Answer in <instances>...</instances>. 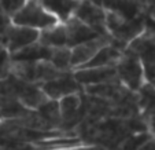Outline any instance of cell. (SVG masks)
Wrapping results in <instances>:
<instances>
[{
    "label": "cell",
    "instance_id": "obj_15",
    "mask_svg": "<svg viewBox=\"0 0 155 150\" xmlns=\"http://www.w3.org/2000/svg\"><path fill=\"white\" fill-rule=\"evenodd\" d=\"M38 43L48 48L68 47V36H66L64 25L56 24L55 26L41 30L40 36H38Z\"/></svg>",
    "mask_w": 155,
    "mask_h": 150
},
{
    "label": "cell",
    "instance_id": "obj_12",
    "mask_svg": "<svg viewBox=\"0 0 155 150\" xmlns=\"http://www.w3.org/2000/svg\"><path fill=\"white\" fill-rule=\"evenodd\" d=\"M64 29H66V36H68V47L73 48L78 44H82L85 41H89L92 39H96L102 36V33L96 32L95 29L89 28L88 25L82 24L77 18L71 17L64 22Z\"/></svg>",
    "mask_w": 155,
    "mask_h": 150
},
{
    "label": "cell",
    "instance_id": "obj_3",
    "mask_svg": "<svg viewBox=\"0 0 155 150\" xmlns=\"http://www.w3.org/2000/svg\"><path fill=\"white\" fill-rule=\"evenodd\" d=\"M115 70L121 84L132 92H137L144 83H147L140 59L135 51L129 47L124 50L122 55L115 65Z\"/></svg>",
    "mask_w": 155,
    "mask_h": 150
},
{
    "label": "cell",
    "instance_id": "obj_10",
    "mask_svg": "<svg viewBox=\"0 0 155 150\" xmlns=\"http://www.w3.org/2000/svg\"><path fill=\"white\" fill-rule=\"evenodd\" d=\"M113 41L110 35H102L96 39H92L89 41H85L82 44H78L76 47L70 48V55H71V68L78 69L84 66L97 51L106 44H110Z\"/></svg>",
    "mask_w": 155,
    "mask_h": 150
},
{
    "label": "cell",
    "instance_id": "obj_9",
    "mask_svg": "<svg viewBox=\"0 0 155 150\" xmlns=\"http://www.w3.org/2000/svg\"><path fill=\"white\" fill-rule=\"evenodd\" d=\"M136 99L140 116L147 124V130L155 138V87L151 83H144L136 92Z\"/></svg>",
    "mask_w": 155,
    "mask_h": 150
},
{
    "label": "cell",
    "instance_id": "obj_18",
    "mask_svg": "<svg viewBox=\"0 0 155 150\" xmlns=\"http://www.w3.org/2000/svg\"><path fill=\"white\" fill-rule=\"evenodd\" d=\"M11 54L8 53V50L3 43H0V80L6 79L11 74Z\"/></svg>",
    "mask_w": 155,
    "mask_h": 150
},
{
    "label": "cell",
    "instance_id": "obj_8",
    "mask_svg": "<svg viewBox=\"0 0 155 150\" xmlns=\"http://www.w3.org/2000/svg\"><path fill=\"white\" fill-rule=\"evenodd\" d=\"M61 127H76L85 117V107L81 94H71L58 101Z\"/></svg>",
    "mask_w": 155,
    "mask_h": 150
},
{
    "label": "cell",
    "instance_id": "obj_2",
    "mask_svg": "<svg viewBox=\"0 0 155 150\" xmlns=\"http://www.w3.org/2000/svg\"><path fill=\"white\" fill-rule=\"evenodd\" d=\"M11 24L41 32L61 22L44 9L38 0H26L22 9L11 17Z\"/></svg>",
    "mask_w": 155,
    "mask_h": 150
},
{
    "label": "cell",
    "instance_id": "obj_20",
    "mask_svg": "<svg viewBox=\"0 0 155 150\" xmlns=\"http://www.w3.org/2000/svg\"><path fill=\"white\" fill-rule=\"evenodd\" d=\"M151 84H152V85H154V87H155V80H154V81H152V83H151Z\"/></svg>",
    "mask_w": 155,
    "mask_h": 150
},
{
    "label": "cell",
    "instance_id": "obj_19",
    "mask_svg": "<svg viewBox=\"0 0 155 150\" xmlns=\"http://www.w3.org/2000/svg\"><path fill=\"white\" fill-rule=\"evenodd\" d=\"M26 0H0V11L8 15L10 18L22 9Z\"/></svg>",
    "mask_w": 155,
    "mask_h": 150
},
{
    "label": "cell",
    "instance_id": "obj_11",
    "mask_svg": "<svg viewBox=\"0 0 155 150\" xmlns=\"http://www.w3.org/2000/svg\"><path fill=\"white\" fill-rule=\"evenodd\" d=\"M73 76L76 81L80 84L82 90L87 87L97 85L102 83L110 81L117 77L115 66H107V68H80L74 69Z\"/></svg>",
    "mask_w": 155,
    "mask_h": 150
},
{
    "label": "cell",
    "instance_id": "obj_17",
    "mask_svg": "<svg viewBox=\"0 0 155 150\" xmlns=\"http://www.w3.org/2000/svg\"><path fill=\"white\" fill-rule=\"evenodd\" d=\"M151 138H152V135L148 132V131H146V132L132 134V135L126 136V138L121 142L120 146L117 147V150H139Z\"/></svg>",
    "mask_w": 155,
    "mask_h": 150
},
{
    "label": "cell",
    "instance_id": "obj_14",
    "mask_svg": "<svg viewBox=\"0 0 155 150\" xmlns=\"http://www.w3.org/2000/svg\"><path fill=\"white\" fill-rule=\"evenodd\" d=\"M51 50L52 48L45 47L37 41L24 50L11 54V62L14 63H18V62H48L51 56Z\"/></svg>",
    "mask_w": 155,
    "mask_h": 150
},
{
    "label": "cell",
    "instance_id": "obj_5",
    "mask_svg": "<svg viewBox=\"0 0 155 150\" xmlns=\"http://www.w3.org/2000/svg\"><path fill=\"white\" fill-rule=\"evenodd\" d=\"M38 36H40L38 30L11 24L8 26V29L6 30V33L2 36L0 43H3L6 46V48L8 50L10 54H15L18 51L37 43Z\"/></svg>",
    "mask_w": 155,
    "mask_h": 150
},
{
    "label": "cell",
    "instance_id": "obj_6",
    "mask_svg": "<svg viewBox=\"0 0 155 150\" xmlns=\"http://www.w3.org/2000/svg\"><path fill=\"white\" fill-rule=\"evenodd\" d=\"M40 88L48 99L54 101H59L61 98L71 94H81L82 91L80 84L74 79L73 70L68 72V73H62L61 76L55 77V79L40 84Z\"/></svg>",
    "mask_w": 155,
    "mask_h": 150
},
{
    "label": "cell",
    "instance_id": "obj_7",
    "mask_svg": "<svg viewBox=\"0 0 155 150\" xmlns=\"http://www.w3.org/2000/svg\"><path fill=\"white\" fill-rule=\"evenodd\" d=\"M74 18L81 21L102 35H108L106 30V10L94 4L91 0H80L78 7L73 14Z\"/></svg>",
    "mask_w": 155,
    "mask_h": 150
},
{
    "label": "cell",
    "instance_id": "obj_13",
    "mask_svg": "<svg viewBox=\"0 0 155 150\" xmlns=\"http://www.w3.org/2000/svg\"><path fill=\"white\" fill-rule=\"evenodd\" d=\"M38 2L61 24H64L66 21L73 17L80 3V0H38Z\"/></svg>",
    "mask_w": 155,
    "mask_h": 150
},
{
    "label": "cell",
    "instance_id": "obj_4",
    "mask_svg": "<svg viewBox=\"0 0 155 150\" xmlns=\"http://www.w3.org/2000/svg\"><path fill=\"white\" fill-rule=\"evenodd\" d=\"M128 47L135 51L140 59L146 81L152 83L155 80V32L144 30Z\"/></svg>",
    "mask_w": 155,
    "mask_h": 150
},
{
    "label": "cell",
    "instance_id": "obj_1",
    "mask_svg": "<svg viewBox=\"0 0 155 150\" xmlns=\"http://www.w3.org/2000/svg\"><path fill=\"white\" fill-rule=\"evenodd\" d=\"M106 30L118 44L128 47L144 32V14L133 19H124L114 12L106 11Z\"/></svg>",
    "mask_w": 155,
    "mask_h": 150
},
{
    "label": "cell",
    "instance_id": "obj_16",
    "mask_svg": "<svg viewBox=\"0 0 155 150\" xmlns=\"http://www.w3.org/2000/svg\"><path fill=\"white\" fill-rule=\"evenodd\" d=\"M56 70L61 73H68L71 72V55H70V48L69 47H62V48H52L51 50V56L48 61Z\"/></svg>",
    "mask_w": 155,
    "mask_h": 150
}]
</instances>
